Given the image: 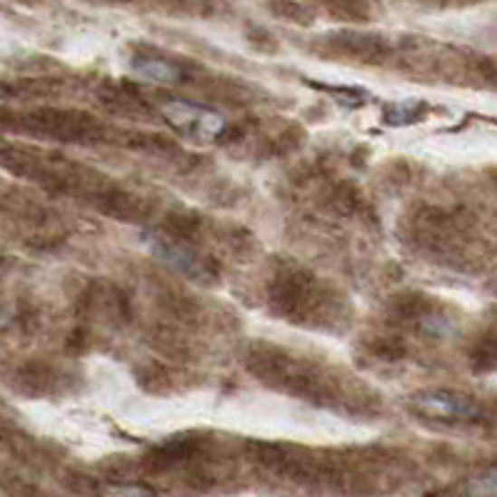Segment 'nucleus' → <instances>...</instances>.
<instances>
[{
    "mask_svg": "<svg viewBox=\"0 0 497 497\" xmlns=\"http://www.w3.org/2000/svg\"><path fill=\"white\" fill-rule=\"evenodd\" d=\"M163 115L173 128H177L180 133H186L193 140H200V143L215 140L220 130H223V125H225L218 110L187 103V100H170V103L163 105Z\"/></svg>",
    "mask_w": 497,
    "mask_h": 497,
    "instance_id": "obj_1",
    "label": "nucleus"
},
{
    "mask_svg": "<svg viewBox=\"0 0 497 497\" xmlns=\"http://www.w3.org/2000/svg\"><path fill=\"white\" fill-rule=\"evenodd\" d=\"M130 71L138 78H143L148 83L156 85H173L180 81V71H177L173 62L163 61V58H135Z\"/></svg>",
    "mask_w": 497,
    "mask_h": 497,
    "instance_id": "obj_3",
    "label": "nucleus"
},
{
    "mask_svg": "<svg viewBox=\"0 0 497 497\" xmlns=\"http://www.w3.org/2000/svg\"><path fill=\"white\" fill-rule=\"evenodd\" d=\"M413 405L420 415L443 420V423H467V420L480 417V407L467 395L450 393V390L417 393L413 397Z\"/></svg>",
    "mask_w": 497,
    "mask_h": 497,
    "instance_id": "obj_2",
    "label": "nucleus"
},
{
    "mask_svg": "<svg viewBox=\"0 0 497 497\" xmlns=\"http://www.w3.org/2000/svg\"><path fill=\"white\" fill-rule=\"evenodd\" d=\"M465 490L470 497H497V467H490L485 473L470 477Z\"/></svg>",
    "mask_w": 497,
    "mask_h": 497,
    "instance_id": "obj_4",
    "label": "nucleus"
}]
</instances>
